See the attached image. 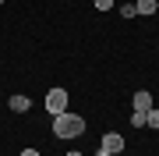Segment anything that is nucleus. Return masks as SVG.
<instances>
[{"mask_svg":"<svg viewBox=\"0 0 159 156\" xmlns=\"http://www.w3.org/2000/svg\"><path fill=\"white\" fill-rule=\"evenodd\" d=\"M53 135H57V139H78V135H85V117L71 114V110L57 114L53 117Z\"/></svg>","mask_w":159,"mask_h":156,"instance_id":"nucleus-1","label":"nucleus"},{"mask_svg":"<svg viewBox=\"0 0 159 156\" xmlns=\"http://www.w3.org/2000/svg\"><path fill=\"white\" fill-rule=\"evenodd\" d=\"M117 153H124V135L106 131V135H102V145L96 149V156H117Z\"/></svg>","mask_w":159,"mask_h":156,"instance_id":"nucleus-2","label":"nucleus"},{"mask_svg":"<svg viewBox=\"0 0 159 156\" xmlns=\"http://www.w3.org/2000/svg\"><path fill=\"white\" fill-rule=\"evenodd\" d=\"M46 110H50L53 117L64 114V110H67V92H64V89H50V92H46Z\"/></svg>","mask_w":159,"mask_h":156,"instance_id":"nucleus-3","label":"nucleus"},{"mask_svg":"<svg viewBox=\"0 0 159 156\" xmlns=\"http://www.w3.org/2000/svg\"><path fill=\"white\" fill-rule=\"evenodd\" d=\"M134 110H152V92L138 89V92H134Z\"/></svg>","mask_w":159,"mask_h":156,"instance_id":"nucleus-4","label":"nucleus"},{"mask_svg":"<svg viewBox=\"0 0 159 156\" xmlns=\"http://www.w3.org/2000/svg\"><path fill=\"white\" fill-rule=\"evenodd\" d=\"M7 106H11L14 114H25V110H29L32 103H29V96H11V99H7Z\"/></svg>","mask_w":159,"mask_h":156,"instance_id":"nucleus-5","label":"nucleus"},{"mask_svg":"<svg viewBox=\"0 0 159 156\" xmlns=\"http://www.w3.org/2000/svg\"><path fill=\"white\" fill-rule=\"evenodd\" d=\"M134 11H138V14H156V11H159V0H138Z\"/></svg>","mask_w":159,"mask_h":156,"instance_id":"nucleus-6","label":"nucleus"},{"mask_svg":"<svg viewBox=\"0 0 159 156\" xmlns=\"http://www.w3.org/2000/svg\"><path fill=\"white\" fill-rule=\"evenodd\" d=\"M145 128H159V110H145Z\"/></svg>","mask_w":159,"mask_h":156,"instance_id":"nucleus-7","label":"nucleus"},{"mask_svg":"<svg viewBox=\"0 0 159 156\" xmlns=\"http://www.w3.org/2000/svg\"><path fill=\"white\" fill-rule=\"evenodd\" d=\"M131 128H145V110H134L131 114Z\"/></svg>","mask_w":159,"mask_h":156,"instance_id":"nucleus-8","label":"nucleus"},{"mask_svg":"<svg viewBox=\"0 0 159 156\" xmlns=\"http://www.w3.org/2000/svg\"><path fill=\"white\" fill-rule=\"evenodd\" d=\"M120 14H124V18H134L138 11H134V4H124V7H120Z\"/></svg>","mask_w":159,"mask_h":156,"instance_id":"nucleus-9","label":"nucleus"},{"mask_svg":"<svg viewBox=\"0 0 159 156\" xmlns=\"http://www.w3.org/2000/svg\"><path fill=\"white\" fill-rule=\"evenodd\" d=\"M113 7V0H96V11H110Z\"/></svg>","mask_w":159,"mask_h":156,"instance_id":"nucleus-10","label":"nucleus"},{"mask_svg":"<svg viewBox=\"0 0 159 156\" xmlns=\"http://www.w3.org/2000/svg\"><path fill=\"white\" fill-rule=\"evenodd\" d=\"M21 156H43L39 149H21Z\"/></svg>","mask_w":159,"mask_h":156,"instance_id":"nucleus-11","label":"nucleus"},{"mask_svg":"<svg viewBox=\"0 0 159 156\" xmlns=\"http://www.w3.org/2000/svg\"><path fill=\"white\" fill-rule=\"evenodd\" d=\"M67 156H81V153H67Z\"/></svg>","mask_w":159,"mask_h":156,"instance_id":"nucleus-12","label":"nucleus"},{"mask_svg":"<svg viewBox=\"0 0 159 156\" xmlns=\"http://www.w3.org/2000/svg\"><path fill=\"white\" fill-rule=\"evenodd\" d=\"M0 4H4V0H0Z\"/></svg>","mask_w":159,"mask_h":156,"instance_id":"nucleus-13","label":"nucleus"},{"mask_svg":"<svg viewBox=\"0 0 159 156\" xmlns=\"http://www.w3.org/2000/svg\"><path fill=\"white\" fill-rule=\"evenodd\" d=\"M156 14H159V11H156Z\"/></svg>","mask_w":159,"mask_h":156,"instance_id":"nucleus-14","label":"nucleus"}]
</instances>
